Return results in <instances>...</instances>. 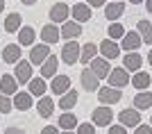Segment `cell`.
Listing matches in <instances>:
<instances>
[{
    "instance_id": "obj_1",
    "label": "cell",
    "mask_w": 152,
    "mask_h": 134,
    "mask_svg": "<svg viewBox=\"0 0 152 134\" xmlns=\"http://www.w3.org/2000/svg\"><path fill=\"white\" fill-rule=\"evenodd\" d=\"M91 121H93V125H98V127H109V125H111V121H114V111H111V107H109V105H102V107L93 109Z\"/></svg>"
},
{
    "instance_id": "obj_2",
    "label": "cell",
    "mask_w": 152,
    "mask_h": 134,
    "mask_svg": "<svg viewBox=\"0 0 152 134\" xmlns=\"http://www.w3.org/2000/svg\"><path fill=\"white\" fill-rule=\"evenodd\" d=\"M118 123H121L123 127H139L141 125V111L139 109H123L121 114H118Z\"/></svg>"
},
{
    "instance_id": "obj_3",
    "label": "cell",
    "mask_w": 152,
    "mask_h": 134,
    "mask_svg": "<svg viewBox=\"0 0 152 134\" xmlns=\"http://www.w3.org/2000/svg\"><path fill=\"white\" fill-rule=\"evenodd\" d=\"M80 52H82L80 43H77V41H68V43L61 48V62L68 64V66H73L77 59H80Z\"/></svg>"
},
{
    "instance_id": "obj_4",
    "label": "cell",
    "mask_w": 152,
    "mask_h": 134,
    "mask_svg": "<svg viewBox=\"0 0 152 134\" xmlns=\"http://www.w3.org/2000/svg\"><path fill=\"white\" fill-rule=\"evenodd\" d=\"M98 98H100L102 105H116V102H121L123 91L114 89V86H100L98 89Z\"/></svg>"
},
{
    "instance_id": "obj_5",
    "label": "cell",
    "mask_w": 152,
    "mask_h": 134,
    "mask_svg": "<svg viewBox=\"0 0 152 134\" xmlns=\"http://www.w3.org/2000/svg\"><path fill=\"white\" fill-rule=\"evenodd\" d=\"M48 57H50V45L43 43V41H41L39 45H34V48L30 50V64H32V66H41Z\"/></svg>"
},
{
    "instance_id": "obj_6",
    "label": "cell",
    "mask_w": 152,
    "mask_h": 134,
    "mask_svg": "<svg viewBox=\"0 0 152 134\" xmlns=\"http://www.w3.org/2000/svg\"><path fill=\"white\" fill-rule=\"evenodd\" d=\"M107 80H109V86H114V89H123V86H127V84L132 82V80H129V73H127L125 68H111Z\"/></svg>"
},
{
    "instance_id": "obj_7",
    "label": "cell",
    "mask_w": 152,
    "mask_h": 134,
    "mask_svg": "<svg viewBox=\"0 0 152 134\" xmlns=\"http://www.w3.org/2000/svg\"><path fill=\"white\" fill-rule=\"evenodd\" d=\"M80 82H82V89L84 91H98V86H100V80H98V75H95L91 68H82V73H80Z\"/></svg>"
},
{
    "instance_id": "obj_8",
    "label": "cell",
    "mask_w": 152,
    "mask_h": 134,
    "mask_svg": "<svg viewBox=\"0 0 152 134\" xmlns=\"http://www.w3.org/2000/svg\"><path fill=\"white\" fill-rule=\"evenodd\" d=\"M70 16V7L66 2H55L50 7V21L52 23H66Z\"/></svg>"
},
{
    "instance_id": "obj_9",
    "label": "cell",
    "mask_w": 152,
    "mask_h": 134,
    "mask_svg": "<svg viewBox=\"0 0 152 134\" xmlns=\"http://www.w3.org/2000/svg\"><path fill=\"white\" fill-rule=\"evenodd\" d=\"M98 52H100L104 59H116L121 55V45L116 43L114 39H104V41L98 45Z\"/></svg>"
},
{
    "instance_id": "obj_10",
    "label": "cell",
    "mask_w": 152,
    "mask_h": 134,
    "mask_svg": "<svg viewBox=\"0 0 152 134\" xmlns=\"http://www.w3.org/2000/svg\"><path fill=\"white\" fill-rule=\"evenodd\" d=\"M89 68L93 70L95 75H98V80H102V77H109V73H111V66H109V62L104 57H95L89 62Z\"/></svg>"
},
{
    "instance_id": "obj_11",
    "label": "cell",
    "mask_w": 152,
    "mask_h": 134,
    "mask_svg": "<svg viewBox=\"0 0 152 134\" xmlns=\"http://www.w3.org/2000/svg\"><path fill=\"white\" fill-rule=\"evenodd\" d=\"M50 91L55 96H64L70 91V77L68 75H55L52 77V84H50Z\"/></svg>"
},
{
    "instance_id": "obj_12",
    "label": "cell",
    "mask_w": 152,
    "mask_h": 134,
    "mask_svg": "<svg viewBox=\"0 0 152 134\" xmlns=\"http://www.w3.org/2000/svg\"><path fill=\"white\" fill-rule=\"evenodd\" d=\"M20 55H23V50H20L18 43H9V45L2 48V62H5V64H18Z\"/></svg>"
},
{
    "instance_id": "obj_13",
    "label": "cell",
    "mask_w": 152,
    "mask_h": 134,
    "mask_svg": "<svg viewBox=\"0 0 152 134\" xmlns=\"http://www.w3.org/2000/svg\"><path fill=\"white\" fill-rule=\"evenodd\" d=\"M141 66H143V57H141L139 52H127L125 57H123V68L129 70V73H139Z\"/></svg>"
},
{
    "instance_id": "obj_14",
    "label": "cell",
    "mask_w": 152,
    "mask_h": 134,
    "mask_svg": "<svg viewBox=\"0 0 152 134\" xmlns=\"http://www.w3.org/2000/svg\"><path fill=\"white\" fill-rule=\"evenodd\" d=\"M0 93L16 96V93H18V80L14 75H0Z\"/></svg>"
},
{
    "instance_id": "obj_15",
    "label": "cell",
    "mask_w": 152,
    "mask_h": 134,
    "mask_svg": "<svg viewBox=\"0 0 152 134\" xmlns=\"http://www.w3.org/2000/svg\"><path fill=\"white\" fill-rule=\"evenodd\" d=\"M41 41H43V43H57L59 39H61V30H59L57 25H55V23H50V25H43V30H41Z\"/></svg>"
},
{
    "instance_id": "obj_16",
    "label": "cell",
    "mask_w": 152,
    "mask_h": 134,
    "mask_svg": "<svg viewBox=\"0 0 152 134\" xmlns=\"http://www.w3.org/2000/svg\"><path fill=\"white\" fill-rule=\"evenodd\" d=\"M141 43H143V39H141V34H139V32H125V37H123V45H121V50L136 52Z\"/></svg>"
},
{
    "instance_id": "obj_17",
    "label": "cell",
    "mask_w": 152,
    "mask_h": 134,
    "mask_svg": "<svg viewBox=\"0 0 152 134\" xmlns=\"http://www.w3.org/2000/svg\"><path fill=\"white\" fill-rule=\"evenodd\" d=\"M82 23H77V21H66V23H61V37L68 39V41H75L80 34H82Z\"/></svg>"
},
{
    "instance_id": "obj_18",
    "label": "cell",
    "mask_w": 152,
    "mask_h": 134,
    "mask_svg": "<svg viewBox=\"0 0 152 134\" xmlns=\"http://www.w3.org/2000/svg\"><path fill=\"white\" fill-rule=\"evenodd\" d=\"M70 16H73V21H77V23H86V21H91V7L77 2V5L70 7Z\"/></svg>"
},
{
    "instance_id": "obj_19",
    "label": "cell",
    "mask_w": 152,
    "mask_h": 134,
    "mask_svg": "<svg viewBox=\"0 0 152 134\" xmlns=\"http://www.w3.org/2000/svg\"><path fill=\"white\" fill-rule=\"evenodd\" d=\"M37 111L41 118H50L52 111H55V100H52L50 96H41L37 102Z\"/></svg>"
},
{
    "instance_id": "obj_20",
    "label": "cell",
    "mask_w": 152,
    "mask_h": 134,
    "mask_svg": "<svg viewBox=\"0 0 152 134\" xmlns=\"http://www.w3.org/2000/svg\"><path fill=\"white\" fill-rule=\"evenodd\" d=\"M57 123H59V127H61V132H73V130H77V125H80L77 116L70 114V111H64Z\"/></svg>"
},
{
    "instance_id": "obj_21",
    "label": "cell",
    "mask_w": 152,
    "mask_h": 134,
    "mask_svg": "<svg viewBox=\"0 0 152 134\" xmlns=\"http://www.w3.org/2000/svg\"><path fill=\"white\" fill-rule=\"evenodd\" d=\"M16 80H18V84H25V82H30L32 80V64L30 62H23L20 59L18 64H16Z\"/></svg>"
},
{
    "instance_id": "obj_22",
    "label": "cell",
    "mask_w": 152,
    "mask_h": 134,
    "mask_svg": "<svg viewBox=\"0 0 152 134\" xmlns=\"http://www.w3.org/2000/svg\"><path fill=\"white\" fill-rule=\"evenodd\" d=\"M123 14H125V2H109V5H104V16H107L111 23H116V18H121Z\"/></svg>"
},
{
    "instance_id": "obj_23",
    "label": "cell",
    "mask_w": 152,
    "mask_h": 134,
    "mask_svg": "<svg viewBox=\"0 0 152 134\" xmlns=\"http://www.w3.org/2000/svg\"><path fill=\"white\" fill-rule=\"evenodd\" d=\"M14 109H18V111H27V109L32 107V93L30 91H18V93H16V96H14Z\"/></svg>"
},
{
    "instance_id": "obj_24",
    "label": "cell",
    "mask_w": 152,
    "mask_h": 134,
    "mask_svg": "<svg viewBox=\"0 0 152 134\" xmlns=\"http://www.w3.org/2000/svg\"><path fill=\"white\" fill-rule=\"evenodd\" d=\"M57 66H59V59L55 57V55H50V57L45 59L43 64H41V77H55L57 75Z\"/></svg>"
},
{
    "instance_id": "obj_25",
    "label": "cell",
    "mask_w": 152,
    "mask_h": 134,
    "mask_svg": "<svg viewBox=\"0 0 152 134\" xmlns=\"http://www.w3.org/2000/svg\"><path fill=\"white\" fill-rule=\"evenodd\" d=\"M45 89H48V84H45L43 77H32L30 82H27V91H30L32 96H45Z\"/></svg>"
},
{
    "instance_id": "obj_26",
    "label": "cell",
    "mask_w": 152,
    "mask_h": 134,
    "mask_svg": "<svg viewBox=\"0 0 152 134\" xmlns=\"http://www.w3.org/2000/svg\"><path fill=\"white\" fill-rule=\"evenodd\" d=\"M132 84H134V89L145 91L148 86L152 84V77H150V73H145V70H139V73H134V77H132Z\"/></svg>"
},
{
    "instance_id": "obj_27",
    "label": "cell",
    "mask_w": 152,
    "mask_h": 134,
    "mask_svg": "<svg viewBox=\"0 0 152 134\" xmlns=\"http://www.w3.org/2000/svg\"><path fill=\"white\" fill-rule=\"evenodd\" d=\"M77 98H80V96H77V91H75V89H70L68 93L59 96V107H61L64 111H70V109L77 105Z\"/></svg>"
},
{
    "instance_id": "obj_28",
    "label": "cell",
    "mask_w": 152,
    "mask_h": 134,
    "mask_svg": "<svg viewBox=\"0 0 152 134\" xmlns=\"http://www.w3.org/2000/svg\"><path fill=\"white\" fill-rule=\"evenodd\" d=\"M150 107H152V93L150 91H141L139 96H134V109L143 111V109H150Z\"/></svg>"
},
{
    "instance_id": "obj_29",
    "label": "cell",
    "mask_w": 152,
    "mask_h": 134,
    "mask_svg": "<svg viewBox=\"0 0 152 134\" xmlns=\"http://www.w3.org/2000/svg\"><path fill=\"white\" fill-rule=\"evenodd\" d=\"M16 34H18V45H32V43H34V37H37L34 27H30V25L20 27Z\"/></svg>"
},
{
    "instance_id": "obj_30",
    "label": "cell",
    "mask_w": 152,
    "mask_h": 134,
    "mask_svg": "<svg viewBox=\"0 0 152 134\" xmlns=\"http://www.w3.org/2000/svg\"><path fill=\"white\" fill-rule=\"evenodd\" d=\"M20 23H23V18H20V14H7V18H5V30L7 34H14V32H18L20 30Z\"/></svg>"
},
{
    "instance_id": "obj_31",
    "label": "cell",
    "mask_w": 152,
    "mask_h": 134,
    "mask_svg": "<svg viewBox=\"0 0 152 134\" xmlns=\"http://www.w3.org/2000/svg\"><path fill=\"white\" fill-rule=\"evenodd\" d=\"M98 57V45L95 43H84L82 45V52H80V62L82 64H89L91 59Z\"/></svg>"
},
{
    "instance_id": "obj_32",
    "label": "cell",
    "mask_w": 152,
    "mask_h": 134,
    "mask_svg": "<svg viewBox=\"0 0 152 134\" xmlns=\"http://www.w3.org/2000/svg\"><path fill=\"white\" fill-rule=\"evenodd\" d=\"M136 32L141 34L143 43L152 45V23H150V21H139V30H136Z\"/></svg>"
},
{
    "instance_id": "obj_33",
    "label": "cell",
    "mask_w": 152,
    "mask_h": 134,
    "mask_svg": "<svg viewBox=\"0 0 152 134\" xmlns=\"http://www.w3.org/2000/svg\"><path fill=\"white\" fill-rule=\"evenodd\" d=\"M107 34H109V39L118 41V39L125 37V27H123L121 23H111V25H109V30H107Z\"/></svg>"
},
{
    "instance_id": "obj_34",
    "label": "cell",
    "mask_w": 152,
    "mask_h": 134,
    "mask_svg": "<svg viewBox=\"0 0 152 134\" xmlns=\"http://www.w3.org/2000/svg\"><path fill=\"white\" fill-rule=\"evenodd\" d=\"M12 109H14V102L9 100V96L0 93V114H9Z\"/></svg>"
},
{
    "instance_id": "obj_35",
    "label": "cell",
    "mask_w": 152,
    "mask_h": 134,
    "mask_svg": "<svg viewBox=\"0 0 152 134\" xmlns=\"http://www.w3.org/2000/svg\"><path fill=\"white\" fill-rule=\"evenodd\" d=\"M75 134H95V125L93 123H80Z\"/></svg>"
},
{
    "instance_id": "obj_36",
    "label": "cell",
    "mask_w": 152,
    "mask_h": 134,
    "mask_svg": "<svg viewBox=\"0 0 152 134\" xmlns=\"http://www.w3.org/2000/svg\"><path fill=\"white\" fill-rule=\"evenodd\" d=\"M107 134H127V127H123L121 123H118V125H109V132Z\"/></svg>"
},
{
    "instance_id": "obj_37",
    "label": "cell",
    "mask_w": 152,
    "mask_h": 134,
    "mask_svg": "<svg viewBox=\"0 0 152 134\" xmlns=\"http://www.w3.org/2000/svg\"><path fill=\"white\" fill-rule=\"evenodd\" d=\"M134 134H152V125H143L141 123L139 127H134Z\"/></svg>"
},
{
    "instance_id": "obj_38",
    "label": "cell",
    "mask_w": 152,
    "mask_h": 134,
    "mask_svg": "<svg viewBox=\"0 0 152 134\" xmlns=\"http://www.w3.org/2000/svg\"><path fill=\"white\" fill-rule=\"evenodd\" d=\"M41 134H59V127L57 125H48V127L41 130Z\"/></svg>"
},
{
    "instance_id": "obj_39",
    "label": "cell",
    "mask_w": 152,
    "mask_h": 134,
    "mask_svg": "<svg viewBox=\"0 0 152 134\" xmlns=\"http://www.w3.org/2000/svg\"><path fill=\"white\" fill-rule=\"evenodd\" d=\"M86 5H89V7H104V5H107V0H86Z\"/></svg>"
},
{
    "instance_id": "obj_40",
    "label": "cell",
    "mask_w": 152,
    "mask_h": 134,
    "mask_svg": "<svg viewBox=\"0 0 152 134\" xmlns=\"http://www.w3.org/2000/svg\"><path fill=\"white\" fill-rule=\"evenodd\" d=\"M5 134H25V132H23L20 127H7V130H5Z\"/></svg>"
},
{
    "instance_id": "obj_41",
    "label": "cell",
    "mask_w": 152,
    "mask_h": 134,
    "mask_svg": "<svg viewBox=\"0 0 152 134\" xmlns=\"http://www.w3.org/2000/svg\"><path fill=\"white\" fill-rule=\"evenodd\" d=\"M145 9H148V14H152V0H145Z\"/></svg>"
},
{
    "instance_id": "obj_42",
    "label": "cell",
    "mask_w": 152,
    "mask_h": 134,
    "mask_svg": "<svg viewBox=\"0 0 152 134\" xmlns=\"http://www.w3.org/2000/svg\"><path fill=\"white\" fill-rule=\"evenodd\" d=\"M23 5H37V0H20Z\"/></svg>"
},
{
    "instance_id": "obj_43",
    "label": "cell",
    "mask_w": 152,
    "mask_h": 134,
    "mask_svg": "<svg viewBox=\"0 0 152 134\" xmlns=\"http://www.w3.org/2000/svg\"><path fill=\"white\" fill-rule=\"evenodd\" d=\"M5 12V0H0V14Z\"/></svg>"
},
{
    "instance_id": "obj_44",
    "label": "cell",
    "mask_w": 152,
    "mask_h": 134,
    "mask_svg": "<svg viewBox=\"0 0 152 134\" xmlns=\"http://www.w3.org/2000/svg\"><path fill=\"white\" fill-rule=\"evenodd\" d=\"M132 5H141V2H145V0H129Z\"/></svg>"
},
{
    "instance_id": "obj_45",
    "label": "cell",
    "mask_w": 152,
    "mask_h": 134,
    "mask_svg": "<svg viewBox=\"0 0 152 134\" xmlns=\"http://www.w3.org/2000/svg\"><path fill=\"white\" fill-rule=\"evenodd\" d=\"M148 62H150V66H152V50H150V55H148Z\"/></svg>"
},
{
    "instance_id": "obj_46",
    "label": "cell",
    "mask_w": 152,
    "mask_h": 134,
    "mask_svg": "<svg viewBox=\"0 0 152 134\" xmlns=\"http://www.w3.org/2000/svg\"><path fill=\"white\" fill-rule=\"evenodd\" d=\"M61 134H75V132H61Z\"/></svg>"
},
{
    "instance_id": "obj_47",
    "label": "cell",
    "mask_w": 152,
    "mask_h": 134,
    "mask_svg": "<svg viewBox=\"0 0 152 134\" xmlns=\"http://www.w3.org/2000/svg\"><path fill=\"white\" fill-rule=\"evenodd\" d=\"M111 2H121V0H111Z\"/></svg>"
},
{
    "instance_id": "obj_48",
    "label": "cell",
    "mask_w": 152,
    "mask_h": 134,
    "mask_svg": "<svg viewBox=\"0 0 152 134\" xmlns=\"http://www.w3.org/2000/svg\"><path fill=\"white\" fill-rule=\"evenodd\" d=\"M150 123H152V116H150Z\"/></svg>"
}]
</instances>
